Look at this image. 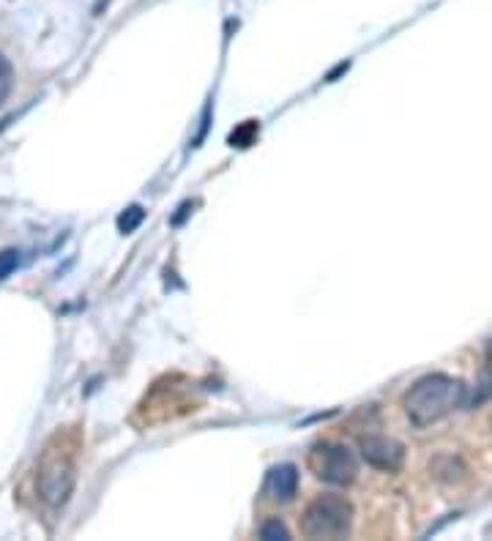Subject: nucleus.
<instances>
[{"label":"nucleus","instance_id":"f257e3e1","mask_svg":"<svg viewBox=\"0 0 492 541\" xmlns=\"http://www.w3.org/2000/svg\"><path fill=\"white\" fill-rule=\"evenodd\" d=\"M468 397V386L451 375H424L416 380L402 399L405 416L413 427H432L438 421L449 419L454 410H460Z\"/></svg>","mask_w":492,"mask_h":541},{"label":"nucleus","instance_id":"f03ea898","mask_svg":"<svg viewBox=\"0 0 492 541\" xmlns=\"http://www.w3.org/2000/svg\"><path fill=\"white\" fill-rule=\"evenodd\" d=\"M353 525V506L348 498L326 492L309 503L301 517V533L307 539H345Z\"/></svg>","mask_w":492,"mask_h":541},{"label":"nucleus","instance_id":"7ed1b4c3","mask_svg":"<svg viewBox=\"0 0 492 541\" xmlns=\"http://www.w3.org/2000/svg\"><path fill=\"white\" fill-rule=\"evenodd\" d=\"M74 484H77V465H74L72 457L55 454V451L44 454L39 473H36V490H39L41 501L52 509H58L72 498Z\"/></svg>","mask_w":492,"mask_h":541},{"label":"nucleus","instance_id":"20e7f679","mask_svg":"<svg viewBox=\"0 0 492 541\" xmlns=\"http://www.w3.org/2000/svg\"><path fill=\"white\" fill-rule=\"evenodd\" d=\"M307 465L315 473V479L334 484V487H348L359 476L356 454L348 446H339V443H318L309 451Z\"/></svg>","mask_w":492,"mask_h":541},{"label":"nucleus","instance_id":"39448f33","mask_svg":"<svg viewBox=\"0 0 492 541\" xmlns=\"http://www.w3.org/2000/svg\"><path fill=\"white\" fill-rule=\"evenodd\" d=\"M361 460L383 473H400L405 465V446L386 435H364L359 440Z\"/></svg>","mask_w":492,"mask_h":541},{"label":"nucleus","instance_id":"423d86ee","mask_svg":"<svg viewBox=\"0 0 492 541\" xmlns=\"http://www.w3.org/2000/svg\"><path fill=\"white\" fill-rule=\"evenodd\" d=\"M298 492V470L293 465H277L268 470L266 476V495L271 501L287 503L296 498Z\"/></svg>","mask_w":492,"mask_h":541},{"label":"nucleus","instance_id":"0eeeda50","mask_svg":"<svg viewBox=\"0 0 492 541\" xmlns=\"http://www.w3.org/2000/svg\"><path fill=\"white\" fill-rule=\"evenodd\" d=\"M11 88H14V69H11V61L0 52V107L9 102Z\"/></svg>","mask_w":492,"mask_h":541},{"label":"nucleus","instance_id":"6e6552de","mask_svg":"<svg viewBox=\"0 0 492 541\" xmlns=\"http://www.w3.org/2000/svg\"><path fill=\"white\" fill-rule=\"evenodd\" d=\"M143 219H145L143 208H140V205H132V208H126V211L118 216V230L126 235L134 233V230L140 227V222H143Z\"/></svg>","mask_w":492,"mask_h":541},{"label":"nucleus","instance_id":"1a4fd4ad","mask_svg":"<svg viewBox=\"0 0 492 541\" xmlns=\"http://www.w3.org/2000/svg\"><path fill=\"white\" fill-rule=\"evenodd\" d=\"M260 539L282 541V539H290V533H287V528L282 525V522L271 520V522H266L263 528H260Z\"/></svg>","mask_w":492,"mask_h":541},{"label":"nucleus","instance_id":"9d476101","mask_svg":"<svg viewBox=\"0 0 492 541\" xmlns=\"http://www.w3.org/2000/svg\"><path fill=\"white\" fill-rule=\"evenodd\" d=\"M17 266H20V252H17V249L0 252V279H6Z\"/></svg>","mask_w":492,"mask_h":541},{"label":"nucleus","instance_id":"9b49d317","mask_svg":"<svg viewBox=\"0 0 492 541\" xmlns=\"http://www.w3.org/2000/svg\"><path fill=\"white\" fill-rule=\"evenodd\" d=\"M487 364H490V367H492V342H490V345H487Z\"/></svg>","mask_w":492,"mask_h":541}]
</instances>
